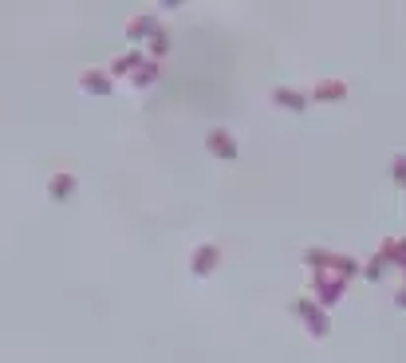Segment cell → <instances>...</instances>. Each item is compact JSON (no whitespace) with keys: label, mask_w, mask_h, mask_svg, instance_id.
I'll list each match as a JSON object with an SVG mask.
<instances>
[{"label":"cell","mask_w":406,"mask_h":363,"mask_svg":"<svg viewBox=\"0 0 406 363\" xmlns=\"http://www.w3.org/2000/svg\"><path fill=\"white\" fill-rule=\"evenodd\" d=\"M315 95H320V99H344V83H324Z\"/></svg>","instance_id":"2"},{"label":"cell","mask_w":406,"mask_h":363,"mask_svg":"<svg viewBox=\"0 0 406 363\" xmlns=\"http://www.w3.org/2000/svg\"><path fill=\"white\" fill-rule=\"evenodd\" d=\"M276 103H288L292 110L304 107V99H300V95H292V91H276Z\"/></svg>","instance_id":"4"},{"label":"cell","mask_w":406,"mask_h":363,"mask_svg":"<svg viewBox=\"0 0 406 363\" xmlns=\"http://www.w3.org/2000/svg\"><path fill=\"white\" fill-rule=\"evenodd\" d=\"M225 139H229V134H221L217 130V134H213V150H217V154H233V146H229Z\"/></svg>","instance_id":"5"},{"label":"cell","mask_w":406,"mask_h":363,"mask_svg":"<svg viewBox=\"0 0 406 363\" xmlns=\"http://www.w3.org/2000/svg\"><path fill=\"white\" fill-rule=\"evenodd\" d=\"M398 304H403V308H406V288H403V292H398Z\"/></svg>","instance_id":"6"},{"label":"cell","mask_w":406,"mask_h":363,"mask_svg":"<svg viewBox=\"0 0 406 363\" xmlns=\"http://www.w3.org/2000/svg\"><path fill=\"white\" fill-rule=\"evenodd\" d=\"M213 257H217V253H213V249L198 253V257H193V268H198V272H209V268H213V265H209V261H213Z\"/></svg>","instance_id":"3"},{"label":"cell","mask_w":406,"mask_h":363,"mask_svg":"<svg viewBox=\"0 0 406 363\" xmlns=\"http://www.w3.org/2000/svg\"><path fill=\"white\" fill-rule=\"evenodd\" d=\"M300 312L308 316V324H312V331H315V336H324V331H328V320H324V316L315 312L312 304H300Z\"/></svg>","instance_id":"1"}]
</instances>
